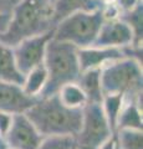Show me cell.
<instances>
[{
  "instance_id": "obj_1",
  "label": "cell",
  "mask_w": 143,
  "mask_h": 149,
  "mask_svg": "<svg viewBox=\"0 0 143 149\" xmlns=\"http://www.w3.org/2000/svg\"><path fill=\"white\" fill-rule=\"evenodd\" d=\"M54 5L50 0H21L9 20L0 41L14 47L21 40L54 30Z\"/></svg>"
},
{
  "instance_id": "obj_2",
  "label": "cell",
  "mask_w": 143,
  "mask_h": 149,
  "mask_svg": "<svg viewBox=\"0 0 143 149\" xmlns=\"http://www.w3.org/2000/svg\"><path fill=\"white\" fill-rule=\"evenodd\" d=\"M25 114L43 137H76L82 122V108H68L57 95L40 97Z\"/></svg>"
},
{
  "instance_id": "obj_3",
  "label": "cell",
  "mask_w": 143,
  "mask_h": 149,
  "mask_svg": "<svg viewBox=\"0 0 143 149\" xmlns=\"http://www.w3.org/2000/svg\"><path fill=\"white\" fill-rule=\"evenodd\" d=\"M77 50L72 44L54 37L49 41L43 62L47 71V83L41 97L56 95L62 85L78 80L81 68Z\"/></svg>"
},
{
  "instance_id": "obj_4",
  "label": "cell",
  "mask_w": 143,
  "mask_h": 149,
  "mask_svg": "<svg viewBox=\"0 0 143 149\" xmlns=\"http://www.w3.org/2000/svg\"><path fill=\"white\" fill-rule=\"evenodd\" d=\"M101 87L103 95L121 93L140 96L143 87L142 61L132 56L114 60L101 68Z\"/></svg>"
},
{
  "instance_id": "obj_5",
  "label": "cell",
  "mask_w": 143,
  "mask_h": 149,
  "mask_svg": "<svg viewBox=\"0 0 143 149\" xmlns=\"http://www.w3.org/2000/svg\"><path fill=\"white\" fill-rule=\"evenodd\" d=\"M103 22L101 10L78 11L60 20L54 27V39L72 44L77 49L93 45Z\"/></svg>"
},
{
  "instance_id": "obj_6",
  "label": "cell",
  "mask_w": 143,
  "mask_h": 149,
  "mask_svg": "<svg viewBox=\"0 0 143 149\" xmlns=\"http://www.w3.org/2000/svg\"><path fill=\"white\" fill-rule=\"evenodd\" d=\"M101 103L87 102L82 108V122L76 134V149H98L113 136Z\"/></svg>"
},
{
  "instance_id": "obj_7",
  "label": "cell",
  "mask_w": 143,
  "mask_h": 149,
  "mask_svg": "<svg viewBox=\"0 0 143 149\" xmlns=\"http://www.w3.org/2000/svg\"><path fill=\"white\" fill-rule=\"evenodd\" d=\"M52 37H54V30L47 31L41 35L24 39L13 47L16 65L24 76L31 68L39 66V65L44 62L46 46H47L49 41Z\"/></svg>"
},
{
  "instance_id": "obj_8",
  "label": "cell",
  "mask_w": 143,
  "mask_h": 149,
  "mask_svg": "<svg viewBox=\"0 0 143 149\" xmlns=\"http://www.w3.org/2000/svg\"><path fill=\"white\" fill-rule=\"evenodd\" d=\"M4 138L11 149H36L44 139L25 113L14 114L10 129Z\"/></svg>"
},
{
  "instance_id": "obj_9",
  "label": "cell",
  "mask_w": 143,
  "mask_h": 149,
  "mask_svg": "<svg viewBox=\"0 0 143 149\" xmlns=\"http://www.w3.org/2000/svg\"><path fill=\"white\" fill-rule=\"evenodd\" d=\"M93 45L106 46V47H118V49H124L132 45L137 47L135 45L133 30L121 17L114 19V20L103 21L98 30V34Z\"/></svg>"
},
{
  "instance_id": "obj_10",
  "label": "cell",
  "mask_w": 143,
  "mask_h": 149,
  "mask_svg": "<svg viewBox=\"0 0 143 149\" xmlns=\"http://www.w3.org/2000/svg\"><path fill=\"white\" fill-rule=\"evenodd\" d=\"M38 100L27 96L20 85L0 81V111L11 114L26 113Z\"/></svg>"
},
{
  "instance_id": "obj_11",
  "label": "cell",
  "mask_w": 143,
  "mask_h": 149,
  "mask_svg": "<svg viewBox=\"0 0 143 149\" xmlns=\"http://www.w3.org/2000/svg\"><path fill=\"white\" fill-rule=\"evenodd\" d=\"M78 62L81 71L93 68H102L114 60L122 58L126 55V50L118 47H106V46H87L77 50Z\"/></svg>"
},
{
  "instance_id": "obj_12",
  "label": "cell",
  "mask_w": 143,
  "mask_h": 149,
  "mask_svg": "<svg viewBox=\"0 0 143 149\" xmlns=\"http://www.w3.org/2000/svg\"><path fill=\"white\" fill-rule=\"evenodd\" d=\"M118 129H141L143 130L142 95L124 96L121 111L118 113L116 130Z\"/></svg>"
},
{
  "instance_id": "obj_13",
  "label": "cell",
  "mask_w": 143,
  "mask_h": 149,
  "mask_svg": "<svg viewBox=\"0 0 143 149\" xmlns=\"http://www.w3.org/2000/svg\"><path fill=\"white\" fill-rule=\"evenodd\" d=\"M0 81L22 85L24 74L16 65L15 55L11 46L0 41Z\"/></svg>"
},
{
  "instance_id": "obj_14",
  "label": "cell",
  "mask_w": 143,
  "mask_h": 149,
  "mask_svg": "<svg viewBox=\"0 0 143 149\" xmlns=\"http://www.w3.org/2000/svg\"><path fill=\"white\" fill-rule=\"evenodd\" d=\"M54 5V20L55 25L60 20L71 14L78 11H93L102 5L101 0H55Z\"/></svg>"
},
{
  "instance_id": "obj_15",
  "label": "cell",
  "mask_w": 143,
  "mask_h": 149,
  "mask_svg": "<svg viewBox=\"0 0 143 149\" xmlns=\"http://www.w3.org/2000/svg\"><path fill=\"white\" fill-rule=\"evenodd\" d=\"M87 97V102L101 103L103 97L102 87H101V70H86L81 71L78 80L76 81Z\"/></svg>"
},
{
  "instance_id": "obj_16",
  "label": "cell",
  "mask_w": 143,
  "mask_h": 149,
  "mask_svg": "<svg viewBox=\"0 0 143 149\" xmlns=\"http://www.w3.org/2000/svg\"><path fill=\"white\" fill-rule=\"evenodd\" d=\"M46 83H47V71H46L44 63H41L39 66L31 68L25 74L21 87L27 96L40 98L46 87Z\"/></svg>"
},
{
  "instance_id": "obj_17",
  "label": "cell",
  "mask_w": 143,
  "mask_h": 149,
  "mask_svg": "<svg viewBox=\"0 0 143 149\" xmlns=\"http://www.w3.org/2000/svg\"><path fill=\"white\" fill-rule=\"evenodd\" d=\"M56 95L60 102L68 108H84V106L87 103V97L77 82H68L62 85Z\"/></svg>"
},
{
  "instance_id": "obj_18",
  "label": "cell",
  "mask_w": 143,
  "mask_h": 149,
  "mask_svg": "<svg viewBox=\"0 0 143 149\" xmlns=\"http://www.w3.org/2000/svg\"><path fill=\"white\" fill-rule=\"evenodd\" d=\"M121 19L124 20L131 26L135 34V45L137 47H142V37H143V3L131 9V10L123 11L121 14Z\"/></svg>"
},
{
  "instance_id": "obj_19",
  "label": "cell",
  "mask_w": 143,
  "mask_h": 149,
  "mask_svg": "<svg viewBox=\"0 0 143 149\" xmlns=\"http://www.w3.org/2000/svg\"><path fill=\"white\" fill-rule=\"evenodd\" d=\"M123 98L124 96L121 95V93H108V95H103L102 101H101L103 113L106 118H107L110 127L113 133L116 132V122L123 103Z\"/></svg>"
},
{
  "instance_id": "obj_20",
  "label": "cell",
  "mask_w": 143,
  "mask_h": 149,
  "mask_svg": "<svg viewBox=\"0 0 143 149\" xmlns=\"http://www.w3.org/2000/svg\"><path fill=\"white\" fill-rule=\"evenodd\" d=\"M118 149H143V130L118 129L114 132Z\"/></svg>"
},
{
  "instance_id": "obj_21",
  "label": "cell",
  "mask_w": 143,
  "mask_h": 149,
  "mask_svg": "<svg viewBox=\"0 0 143 149\" xmlns=\"http://www.w3.org/2000/svg\"><path fill=\"white\" fill-rule=\"evenodd\" d=\"M36 149H76V141L72 136L44 137Z\"/></svg>"
},
{
  "instance_id": "obj_22",
  "label": "cell",
  "mask_w": 143,
  "mask_h": 149,
  "mask_svg": "<svg viewBox=\"0 0 143 149\" xmlns=\"http://www.w3.org/2000/svg\"><path fill=\"white\" fill-rule=\"evenodd\" d=\"M14 114L0 111V137H5L8 130L10 129Z\"/></svg>"
},
{
  "instance_id": "obj_23",
  "label": "cell",
  "mask_w": 143,
  "mask_h": 149,
  "mask_svg": "<svg viewBox=\"0 0 143 149\" xmlns=\"http://www.w3.org/2000/svg\"><path fill=\"white\" fill-rule=\"evenodd\" d=\"M21 0H0V14L11 16L14 9L17 6Z\"/></svg>"
},
{
  "instance_id": "obj_24",
  "label": "cell",
  "mask_w": 143,
  "mask_h": 149,
  "mask_svg": "<svg viewBox=\"0 0 143 149\" xmlns=\"http://www.w3.org/2000/svg\"><path fill=\"white\" fill-rule=\"evenodd\" d=\"M103 1H113V3H116L117 5L121 8V10L123 13V11H127V10L133 9L137 4H140L142 0H102V3Z\"/></svg>"
},
{
  "instance_id": "obj_25",
  "label": "cell",
  "mask_w": 143,
  "mask_h": 149,
  "mask_svg": "<svg viewBox=\"0 0 143 149\" xmlns=\"http://www.w3.org/2000/svg\"><path fill=\"white\" fill-rule=\"evenodd\" d=\"M98 149H118L117 141H116V136H114V134H113V136H111Z\"/></svg>"
},
{
  "instance_id": "obj_26",
  "label": "cell",
  "mask_w": 143,
  "mask_h": 149,
  "mask_svg": "<svg viewBox=\"0 0 143 149\" xmlns=\"http://www.w3.org/2000/svg\"><path fill=\"white\" fill-rule=\"evenodd\" d=\"M9 20H10V16H8V15H3V14H0V34H3V32L8 29Z\"/></svg>"
},
{
  "instance_id": "obj_27",
  "label": "cell",
  "mask_w": 143,
  "mask_h": 149,
  "mask_svg": "<svg viewBox=\"0 0 143 149\" xmlns=\"http://www.w3.org/2000/svg\"><path fill=\"white\" fill-rule=\"evenodd\" d=\"M0 149H9V146L4 137H0Z\"/></svg>"
},
{
  "instance_id": "obj_28",
  "label": "cell",
  "mask_w": 143,
  "mask_h": 149,
  "mask_svg": "<svg viewBox=\"0 0 143 149\" xmlns=\"http://www.w3.org/2000/svg\"><path fill=\"white\" fill-rule=\"evenodd\" d=\"M50 1H51V3H54V1H55V0H50Z\"/></svg>"
},
{
  "instance_id": "obj_29",
  "label": "cell",
  "mask_w": 143,
  "mask_h": 149,
  "mask_svg": "<svg viewBox=\"0 0 143 149\" xmlns=\"http://www.w3.org/2000/svg\"><path fill=\"white\" fill-rule=\"evenodd\" d=\"M9 149H11V148H9Z\"/></svg>"
},
{
  "instance_id": "obj_30",
  "label": "cell",
  "mask_w": 143,
  "mask_h": 149,
  "mask_svg": "<svg viewBox=\"0 0 143 149\" xmlns=\"http://www.w3.org/2000/svg\"><path fill=\"white\" fill-rule=\"evenodd\" d=\"M101 1H102V0H101Z\"/></svg>"
}]
</instances>
